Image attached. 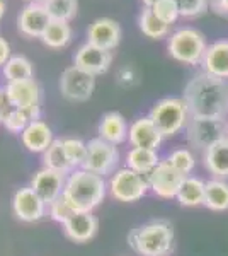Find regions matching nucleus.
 <instances>
[{
  "mask_svg": "<svg viewBox=\"0 0 228 256\" xmlns=\"http://www.w3.org/2000/svg\"><path fill=\"white\" fill-rule=\"evenodd\" d=\"M182 99L191 116L228 118V80L206 72L194 76L184 88Z\"/></svg>",
  "mask_w": 228,
  "mask_h": 256,
  "instance_id": "nucleus-1",
  "label": "nucleus"
},
{
  "mask_svg": "<svg viewBox=\"0 0 228 256\" xmlns=\"http://www.w3.org/2000/svg\"><path fill=\"white\" fill-rule=\"evenodd\" d=\"M107 193V181L85 169H75L67 176L63 198L75 212H92L102 204Z\"/></svg>",
  "mask_w": 228,
  "mask_h": 256,
  "instance_id": "nucleus-2",
  "label": "nucleus"
},
{
  "mask_svg": "<svg viewBox=\"0 0 228 256\" xmlns=\"http://www.w3.org/2000/svg\"><path fill=\"white\" fill-rule=\"evenodd\" d=\"M174 227L167 220H150L130 230L128 244L140 256H169L174 250Z\"/></svg>",
  "mask_w": 228,
  "mask_h": 256,
  "instance_id": "nucleus-3",
  "label": "nucleus"
},
{
  "mask_svg": "<svg viewBox=\"0 0 228 256\" xmlns=\"http://www.w3.org/2000/svg\"><path fill=\"white\" fill-rule=\"evenodd\" d=\"M148 116L159 128L162 137L169 138L177 135L181 130H186L191 113L182 98H164L153 104Z\"/></svg>",
  "mask_w": 228,
  "mask_h": 256,
  "instance_id": "nucleus-4",
  "label": "nucleus"
},
{
  "mask_svg": "<svg viewBox=\"0 0 228 256\" xmlns=\"http://www.w3.org/2000/svg\"><path fill=\"white\" fill-rule=\"evenodd\" d=\"M206 48H208V44H206L203 32L194 30V28H181V30L174 31L167 43L169 55L174 60L186 65L201 64Z\"/></svg>",
  "mask_w": 228,
  "mask_h": 256,
  "instance_id": "nucleus-5",
  "label": "nucleus"
},
{
  "mask_svg": "<svg viewBox=\"0 0 228 256\" xmlns=\"http://www.w3.org/2000/svg\"><path fill=\"white\" fill-rule=\"evenodd\" d=\"M228 137V120L227 118H200L191 116L186 125V138L189 147L194 150L205 152L218 140Z\"/></svg>",
  "mask_w": 228,
  "mask_h": 256,
  "instance_id": "nucleus-6",
  "label": "nucleus"
},
{
  "mask_svg": "<svg viewBox=\"0 0 228 256\" xmlns=\"http://www.w3.org/2000/svg\"><path fill=\"white\" fill-rule=\"evenodd\" d=\"M107 192L116 202L121 204H135L150 192L147 176L138 174L130 168H121L109 176Z\"/></svg>",
  "mask_w": 228,
  "mask_h": 256,
  "instance_id": "nucleus-7",
  "label": "nucleus"
},
{
  "mask_svg": "<svg viewBox=\"0 0 228 256\" xmlns=\"http://www.w3.org/2000/svg\"><path fill=\"white\" fill-rule=\"evenodd\" d=\"M119 162H121V156H119L118 146L99 137L87 142V158L82 169L106 178L113 176L118 171Z\"/></svg>",
  "mask_w": 228,
  "mask_h": 256,
  "instance_id": "nucleus-8",
  "label": "nucleus"
},
{
  "mask_svg": "<svg viewBox=\"0 0 228 256\" xmlns=\"http://www.w3.org/2000/svg\"><path fill=\"white\" fill-rule=\"evenodd\" d=\"M3 94H5V101L10 108L27 111L29 116L32 118V122L39 120L41 89L34 79L7 82L5 88H3Z\"/></svg>",
  "mask_w": 228,
  "mask_h": 256,
  "instance_id": "nucleus-9",
  "label": "nucleus"
},
{
  "mask_svg": "<svg viewBox=\"0 0 228 256\" xmlns=\"http://www.w3.org/2000/svg\"><path fill=\"white\" fill-rule=\"evenodd\" d=\"M60 92L72 102L89 101L95 89V76L78 68L77 65L65 68L60 76Z\"/></svg>",
  "mask_w": 228,
  "mask_h": 256,
  "instance_id": "nucleus-10",
  "label": "nucleus"
},
{
  "mask_svg": "<svg viewBox=\"0 0 228 256\" xmlns=\"http://www.w3.org/2000/svg\"><path fill=\"white\" fill-rule=\"evenodd\" d=\"M186 178L188 176L182 174L181 171H177V169L165 159V160H160L159 166L147 176V181H148V186H150V192L155 193L159 198L171 200V198L177 196V193H179Z\"/></svg>",
  "mask_w": 228,
  "mask_h": 256,
  "instance_id": "nucleus-11",
  "label": "nucleus"
},
{
  "mask_svg": "<svg viewBox=\"0 0 228 256\" xmlns=\"http://www.w3.org/2000/svg\"><path fill=\"white\" fill-rule=\"evenodd\" d=\"M48 205L36 195L31 186L19 188L12 196V212L20 222H38L46 216Z\"/></svg>",
  "mask_w": 228,
  "mask_h": 256,
  "instance_id": "nucleus-12",
  "label": "nucleus"
},
{
  "mask_svg": "<svg viewBox=\"0 0 228 256\" xmlns=\"http://www.w3.org/2000/svg\"><path fill=\"white\" fill-rule=\"evenodd\" d=\"M67 176L63 172L53 171V169L48 168H41L39 171H36V174L32 176L31 180V186L34 190V193L38 195L44 204L51 205L53 202L58 200L61 195H63L65 190V183H67Z\"/></svg>",
  "mask_w": 228,
  "mask_h": 256,
  "instance_id": "nucleus-13",
  "label": "nucleus"
},
{
  "mask_svg": "<svg viewBox=\"0 0 228 256\" xmlns=\"http://www.w3.org/2000/svg\"><path fill=\"white\" fill-rule=\"evenodd\" d=\"M113 64V53L95 46L92 43H84L73 55V65L92 76H101L109 70Z\"/></svg>",
  "mask_w": 228,
  "mask_h": 256,
  "instance_id": "nucleus-14",
  "label": "nucleus"
},
{
  "mask_svg": "<svg viewBox=\"0 0 228 256\" xmlns=\"http://www.w3.org/2000/svg\"><path fill=\"white\" fill-rule=\"evenodd\" d=\"M51 18L41 2H29L17 18L19 31L27 38H41Z\"/></svg>",
  "mask_w": 228,
  "mask_h": 256,
  "instance_id": "nucleus-15",
  "label": "nucleus"
},
{
  "mask_svg": "<svg viewBox=\"0 0 228 256\" xmlns=\"http://www.w3.org/2000/svg\"><path fill=\"white\" fill-rule=\"evenodd\" d=\"M121 41V26L114 19L99 18L87 30V43L113 52Z\"/></svg>",
  "mask_w": 228,
  "mask_h": 256,
  "instance_id": "nucleus-16",
  "label": "nucleus"
},
{
  "mask_svg": "<svg viewBox=\"0 0 228 256\" xmlns=\"http://www.w3.org/2000/svg\"><path fill=\"white\" fill-rule=\"evenodd\" d=\"M162 140V134L155 123L152 122L150 116L136 118L130 125V134H128V142L131 147H142V148H152V150H159Z\"/></svg>",
  "mask_w": 228,
  "mask_h": 256,
  "instance_id": "nucleus-17",
  "label": "nucleus"
},
{
  "mask_svg": "<svg viewBox=\"0 0 228 256\" xmlns=\"http://www.w3.org/2000/svg\"><path fill=\"white\" fill-rule=\"evenodd\" d=\"M99 229L97 217L92 212H73L72 217L63 224V232L73 242L90 241Z\"/></svg>",
  "mask_w": 228,
  "mask_h": 256,
  "instance_id": "nucleus-18",
  "label": "nucleus"
},
{
  "mask_svg": "<svg viewBox=\"0 0 228 256\" xmlns=\"http://www.w3.org/2000/svg\"><path fill=\"white\" fill-rule=\"evenodd\" d=\"M203 72L218 79L228 80V40H220L210 44L201 60Z\"/></svg>",
  "mask_w": 228,
  "mask_h": 256,
  "instance_id": "nucleus-19",
  "label": "nucleus"
},
{
  "mask_svg": "<svg viewBox=\"0 0 228 256\" xmlns=\"http://www.w3.org/2000/svg\"><path fill=\"white\" fill-rule=\"evenodd\" d=\"M53 132L43 120H34L20 134V142L32 154H43L53 144Z\"/></svg>",
  "mask_w": 228,
  "mask_h": 256,
  "instance_id": "nucleus-20",
  "label": "nucleus"
},
{
  "mask_svg": "<svg viewBox=\"0 0 228 256\" xmlns=\"http://www.w3.org/2000/svg\"><path fill=\"white\" fill-rule=\"evenodd\" d=\"M99 138L106 140L109 144L119 146V144L126 142L128 134H130V125H128L126 118L118 111H109L101 118L97 126Z\"/></svg>",
  "mask_w": 228,
  "mask_h": 256,
  "instance_id": "nucleus-21",
  "label": "nucleus"
},
{
  "mask_svg": "<svg viewBox=\"0 0 228 256\" xmlns=\"http://www.w3.org/2000/svg\"><path fill=\"white\" fill-rule=\"evenodd\" d=\"M203 164L213 178L228 180V137L218 140L203 152Z\"/></svg>",
  "mask_w": 228,
  "mask_h": 256,
  "instance_id": "nucleus-22",
  "label": "nucleus"
},
{
  "mask_svg": "<svg viewBox=\"0 0 228 256\" xmlns=\"http://www.w3.org/2000/svg\"><path fill=\"white\" fill-rule=\"evenodd\" d=\"M205 195H206V181L196 176H188L182 183V186L177 193L176 200L179 202L181 207L194 208L205 205Z\"/></svg>",
  "mask_w": 228,
  "mask_h": 256,
  "instance_id": "nucleus-23",
  "label": "nucleus"
},
{
  "mask_svg": "<svg viewBox=\"0 0 228 256\" xmlns=\"http://www.w3.org/2000/svg\"><path fill=\"white\" fill-rule=\"evenodd\" d=\"M159 154H157V150H152V148L131 147L126 152V168L133 169L138 174L148 176L153 169L159 166Z\"/></svg>",
  "mask_w": 228,
  "mask_h": 256,
  "instance_id": "nucleus-24",
  "label": "nucleus"
},
{
  "mask_svg": "<svg viewBox=\"0 0 228 256\" xmlns=\"http://www.w3.org/2000/svg\"><path fill=\"white\" fill-rule=\"evenodd\" d=\"M205 207L213 212H225L228 210V181L227 180H213L206 181V195Z\"/></svg>",
  "mask_w": 228,
  "mask_h": 256,
  "instance_id": "nucleus-25",
  "label": "nucleus"
},
{
  "mask_svg": "<svg viewBox=\"0 0 228 256\" xmlns=\"http://www.w3.org/2000/svg\"><path fill=\"white\" fill-rule=\"evenodd\" d=\"M70 40H72V28H70V24L65 22V20L55 19H51L46 31L41 36V41L49 48H63L70 43Z\"/></svg>",
  "mask_w": 228,
  "mask_h": 256,
  "instance_id": "nucleus-26",
  "label": "nucleus"
},
{
  "mask_svg": "<svg viewBox=\"0 0 228 256\" xmlns=\"http://www.w3.org/2000/svg\"><path fill=\"white\" fill-rule=\"evenodd\" d=\"M2 72L7 82L27 80L32 79V76H34V68H32L31 60L26 58L24 55L10 56L9 62L2 67Z\"/></svg>",
  "mask_w": 228,
  "mask_h": 256,
  "instance_id": "nucleus-27",
  "label": "nucleus"
},
{
  "mask_svg": "<svg viewBox=\"0 0 228 256\" xmlns=\"http://www.w3.org/2000/svg\"><path fill=\"white\" fill-rule=\"evenodd\" d=\"M43 168L53 169V171L63 172V174H70L72 172V168H70L67 158H65L63 152V144H61V138H55L53 144L49 146L46 150L43 152Z\"/></svg>",
  "mask_w": 228,
  "mask_h": 256,
  "instance_id": "nucleus-28",
  "label": "nucleus"
},
{
  "mask_svg": "<svg viewBox=\"0 0 228 256\" xmlns=\"http://www.w3.org/2000/svg\"><path fill=\"white\" fill-rule=\"evenodd\" d=\"M138 26L140 31L150 40H162L169 34V26L153 14L152 7H143L138 18Z\"/></svg>",
  "mask_w": 228,
  "mask_h": 256,
  "instance_id": "nucleus-29",
  "label": "nucleus"
},
{
  "mask_svg": "<svg viewBox=\"0 0 228 256\" xmlns=\"http://www.w3.org/2000/svg\"><path fill=\"white\" fill-rule=\"evenodd\" d=\"M41 4L48 10L49 18L65 22H70L78 10V0H43Z\"/></svg>",
  "mask_w": 228,
  "mask_h": 256,
  "instance_id": "nucleus-30",
  "label": "nucleus"
},
{
  "mask_svg": "<svg viewBox=\"0 0 228 256\" xmlns=\"http://www.w3.org/2000/svg\"><path fill=\"white\" fill-rule=\"evenodd\" d=\"M61 144H63L65 158H67L72 171L84 166L87 158V142L77 137H67V138H61Z\"/></svg>",
  "mask_w": 228,
  "mask_h": 256,
  "instance_id": "nucleus-31",
  "label": "nucleus"
},
{
  "mask_svg": "<svg viewBox=\"0 0 228 256\" xmlns=\"http://www.w3.org/2000/svg\"><path fill=\"white\" fill-rule=\"evenodd\" d=\"M31 122H32V118L29 116L27 111L17 110V108H10L9 111H7L5 118H3L2 125H3V128H5L7 132H10V134L20 135L24 130H26V126Z\"/></svg>",
  "mask_w": 228,
  "mask_h": 256,
  "instance_id": "nucleus-32",
  "label": "nucleus"
},
{
  "mask_svg": "<svg viewBox=\"0 0 228 256\" xmlns=\"http://www.w3.org/2000/svg\"><path fill=\"white\" fill-rule=\"evenodd\" d=\"M167 160L177 171H181L186 176H189L196 168V158H194V154L189 148H176V150L171 152Z\"/></svg>",
  "mask_w": 228,
  "mask_h": 256,
  "instance_id": "nucleus-33",
  "label": "nucleus"
},
{
  "mask_svg": "<svg viewBox=\"0 0 228 256\" xmlns=\"http://www.w3.org/2000/svg\"><path fill=\"white\" fill-rule=\"evenodd\" d=\"M152 10L167 26H171V24H174L181 18L179 7H177L176 0H159V2H155L152 6Z\"/></svg>",
  "mask_w": 228,
  "mask_h": 256,
  "instance_id": "nucleus-34",
  "label": "nucleus"
},
{
  "mask_svg": "<svg viewBox=\"0 0 228 256\" xmlns=\"http://www.w3.org/2000/svg\"><path fill=\"white\" fill-rule=\"evenodd\" d=\"M176 4L182 18H198L210 7V0H176Z\"/></svg>",
  "mask_w": 228,
  "mask_h": 256,
  "instance_id": "nucleus-35",
  "label": "nucleus"
},
{
  "mask_svg": "<svg viewBox=\"0 0 228 256\" xmlns=\"http://www.w3.org/2000/svg\"><path fill=\"white\" fill-rule=\"evenodd\" d=\"M75 212L72 207L68 205V202L65 200L63 198V195H61L58 200H55L53 202L51 205L48 207V214H49V217L53 218L55 222H58V224H61L63 226L65 222L68 220L70 217H72V214Z\"/></svg>",
  "mask_w": 228,
  "mask_h": 256,
  "instance_id": "nucleus-36",
  "label": "nucleus"
},
{
  "mask_svg": "<svg viewBox=\"0 0 228 256\" xmlns=\"http://www.w3.org/2000/svg\"><path fill=\"white\" fill-rule=\"evenodd\" d=\"M118 82L124 88H131L138 82V77H136V72L131 67H123L118 72Z\"/></svg>",
  "mask_w": 228,
  "mask_h": 256,
  "instance_id": "nucleus-37",
  "label": "nucleus"
},
{
  "mask_svg": "<svg viewBox=\"0 0 228 256\" xmlns=\"http://www.w3.org/2000/svg\"><path fill=\"white\" fill-rule=\"evenodd\" d=\"M10 56L12 55H10V44H9V41L0 36V67H3V65H5L7 62H9Z\"/></svg>",
  "mask_w": 228,
  "mask_h": 256,
  "instance_id": "nucleus-38",
  "label": "nucleus"
},
{
  "mask_svg": "<svg viewBox=\"0 0 228 256\" xmlns=\"http://www.w3.org/2000/svg\"><path fill=\"white\" fill-rule=\"evenodd\" d=\"M10 110V106L7 104L5 101V94H3V89H0V123L3 122V118H5L7 111Z\"/></svg>",
  "mask_w": 228,
  "mask_h": 256,
  "instance_id": "nucleus-39",
  "label": "nucleus"
},
{
  "mask_svg": "<svg viewBox=\"0 0 228 256\" xmlns=\"http://www.w3.org/2000/svg\"><path fill=\"white\" fill-rule=\"evenodd\" d=\"M5 10H7V6H5V2H3V0H0V20H2L3 14H5Z\"/></svg>",
  "mask_w": 228,
  "mask_h": 256,
  "instance_id": "nucleus-40",
  "label": "nucleus"
},
{
  "mask_svg": "<svg viewBox=\"0 0 228 256\" xmlns=\"http://www.w3.org/2000/svg\"><path fill=\"white\" fill-rule=\"evenodd\" d=\"M142 2H143V6H145V7H152L153 4L159 2V0H142Z\"/></svg>",
  "mask_w": 228,
  "mask_h": 256,
  "instance_id": "nucleus-41",
  "label": "nucleus"
},
{
  "mask_svg": "<svg viewBox=\"0 0 228 256\" xmlns=\"http://www.w3.org/2000/svg\"><path fill=\"white\" fill-rule=\"evenodd\" d=\"M31 2H43V0H31Z\"/></svg>",
  "mask_w": 228,
  "mask_h": 256,
  "instance_id": "nucleus-42",
  "label": "nucleus"
}]
</instances>
